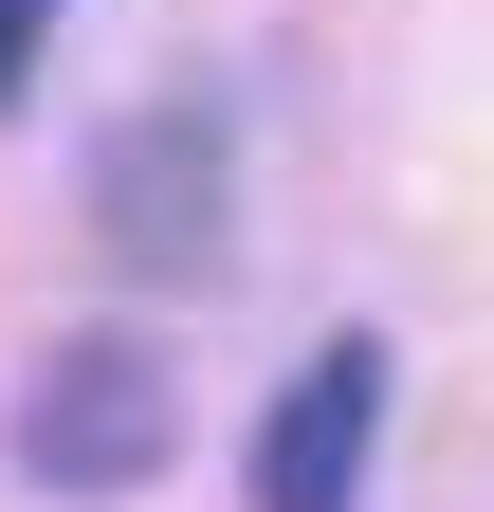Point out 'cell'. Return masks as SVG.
I'll use <instances>...</instances> for the list:
<instances>
[{"label": "cell", "instance_id": "cell-2", "mask_svg": "<svg viewBox=\"0 0 494 512\" xmlns=\"http://www.w3.org/2000/svg\"><path fill=\"white\" fill-rule=\"evenodd\" d=\"M220 110H147V128H110V165H92V220L129 275H202L220 256Z\"/></svg>", "mask_w": 494, "mask_h": 512}, {"label": "cell", "instance_id": "cell-3", "mask_svg": "<svg viewBox=\"0 0 494 512\" xmlns=\"http://www.w3.org/2000/svg\"><path fill=\"white\" fill-rule=\"evenodd\" d=\"M366 439H385V348L330 330L312 366H293L275 439H257V512H348V494H366Z\"/></svg>", "mask_w": 494, "mask_h": 512}, {"label": "cell", "instance_id": "cell-4", "mask_svg": "<svg viewBox=\"0 0 494 512\" xmlns=\"http://www.w3.org/2000/svg\"><path fill=\"white\" fill-rule=\"evenodd\" d=\"M37 37H55V0H0V110L37 92Z\"/></svg>", "mask_w": 494, "mask_h": 512}, {"label": "cell", "instance_id": "cell-1", "mask_svg": "<svg viewBox=\"0 0 494 512\" xmlns=\"http://www.w3.org/2000/svg\"><path fill=\"white\" fill-rule=\"evenodd\" d=\"M165 439H183V403H165L147 348H37V384H19V476L37 494H147Z\"/></svg>", "mask_w": 494, "mask_h": 512}]
</instances>
